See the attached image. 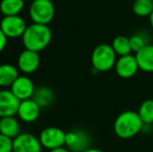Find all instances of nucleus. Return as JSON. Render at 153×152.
Wrapping results in <instances>:
<instances>
[{
    "label": "nucleus",
    "instance_id": "nucleus-2",
    "mask_svg": "<svg viewBox=\"0 0 153 152\" xmlns=\"http://www.w3.org/2000/svg\"><path fill=\"white\" fill-rule=\"evenodd\" d=\"M144 125L137 112L134 110H125L118 116L114 123L115 134L123 140H128L143 130Z\"/></svg>",
    "mask_w": 153,
    "mask_h": 152
},
{
    "label": "nucleus",
    "instance_id": "nucleus-25",
    "mask_svg": "<svg viewBox=\"0 0 153 152\" xmlns=\"http://www.w3.org/2000/svg\"><path fill=\"white\" fill-rule=\"evenodd\" d=\"M49 152H71L69 150L68 148L66 147H61V148H56V149H53V150H50Z\"/></svg>",
    "mask_w": 153,
    "mask_h": 152
},
{
    "label": "nucleus",
    "instance_id": "nucleus-7",
    "mask_svg": "<svg viewBox=\"0 0 153 152\" xmlns=\"http://www.w3.org/2000/svg\"><path fill=\"white\" fill-rule=\"evenodd\" d=\"M43 146L38 136L21 132L13 140V152H42Z\"/></svg>",
    "mask_w": 153,
    "mask_h": 152
},
{
    "label": "nucleus",
    "instance_id": "nucleus-14",
    "mask_svg": "<svg viewBox=\"0 0 153 152\" xmlns=\"http://www.w3.org/2000/svg\"><path fill=\"white\" fill-rule=\"evenodd\" d=\"M134 55L141 71L153 73V44H147Z\"/></svg>",
    "mask_w": 153,
    "mask_h": 152
},
{
    "label": "nucleus",
    "instance_id": "nucleus-1",
    "mask_svg": "<svg viewBox=\"0 0 153 152\" xmlns=\"http://www.w3.org/2000/svg\"><path fill=\"white\" fill-rule=\"evenodd\" d=\"M21 39L25 49L40 53L50 44L52 31L48 25L31 23L27 25Z\"/></svg>",
    "mask_w": 153,
    "mask_h": 152
},
{
    "label": "nucleus",
    "instance_id": "nucleus-13",
    "mask_svg": "<svg viewBox=\"0 0 153 152\" xmlns=\"http://www.w3.org/2000/svg\"><path fill=\"white\" fill-rule=\"evenodd\" d=\"M41 110L42 108H40V105L32 98H30V99L20 101L17 116L21 121L25 123H32L39 119Z\"/></svg>",
    "mask_w": 153,
    "mask_h": 152
},
{
    "label": "nucleus",
    "instance_id": "nucleus-18",
    "mask_svg": "<svg viewBox=\"0 0 153 152\" xmlns=\"http://www.w3.org/2000/svg\"><path fill=\"white\" fill-rule=\"evenodd\" d=\"M25 5L24 0H1L0 1V12L3 17L19 16Z\"/></svg>",
    "mask_w": 153,
    "mask_h": 152
},
{
    "label": "nucleus",
    "instance_id": "nucleus-16",
    "mask_svg": "<svg viewBox=\"0 0 153 152\" xmlns=\"http://www.w3.org/2000/svg\"><path fill=\"white\" fill-rule=\"evenodd\" d=\"M0 133L13 140L21 133L20 124L15 116L0 118Z\"/></svg>",
    "mask_w": 153,
    "mask_h": 152
},
{
    "label": "nucleus",
    "instance_id": "nucleus-27",
    "mask_svg": "<svg viewBox=\"0 0 153 152\" xmlns=\"http://www.w3.org/2000/svg\"><path fill=\"white\" fill-rule=\"evenodd\" d=\"M149 22H150V25H151V27H152V29H153V12L151 13V15H150L149 17Z\"/></svg>",
    "mask_w": 153,
    "mask_h": 152
},
{
    "label": "nucleus",
    "instance_id": "nucleus-10",
    "mask_svg": "<svg viewBox=\"0 0 153 152\" xmlns=\"http://www.w3.org/2000/svg\"><path fill=\"white\" fill-rule=\"evenodd\" d=\"M114 69H115L118 76L127 79L134 76L140 70V68L137 59H135V55L131 53V54L118 57Z\"/></svg>",
    "mask_w": 153,
    "mask_h": 152
},
{
    "label": "nucleus",
    "instance_id": "nucleus-15",
    "mask_svg": "<svg viewBox=\"0 0 153 152\" xmlns=\"http://www.w3.org/2000/svg\"><path fill=\"white\" fill-rule=\"evenodd\" d=\"M19 75V69L10 64L0 65V87L8 89L12 87Z\"/></svg>",
    "mask_w": 153,
    "mask_h": 152
},
{
    "label": "nucleus",
    "instance_id": "nucleus-29",
    "mask_svg": "<svg viewBox=\"0 0 153 152\" xmlns=\"http://www.w3.org/2000/svg\"><path fill=\"white\" fill-rule=\"evenodd\" d=\"M152 1H153V0H152Z\"/></svg>",
    "mask_w": 153,
    "mask_h": 152
},
{
    "label": "nucleus",
    "instance_id": "nucleus-20",
    "mask_svg": "<svg viewBox=\"0 0 153 152\" xmlns=\"http://www.w3.org/2000/svg\"><path fill=\"white\" fill-rule=\"evenodd\" d=\"M132 12L137 17H149L153 12L152 0H134L132 3Z\"/></svg>",
    "mask_w": 153,
    "mask_h": 152
},
{
    "label": "nucleus",
    "instance_id": "nucleus-28",
    "mask_svg": "<svg viewBox=\"0 0 153 152\" xmlns=\"http://www.w3.org/2000/svg\"><path fill=\"white\" fill-rule=\"evenodd\" d=\"M24 1H27V0H24Z\"/></svg>",
    "mask_w": 153,
    "mask_h": 152
},
{
    "label": "nucleus",
    "instance_id": "nucleus-26",
    "mask_svg": "<svg viewBox=\"0 0 153 152\" xmlns=\"http://www.w3.org/2000/svg\"><path fill=\"white\" fill-rule=\"evenodd\" d=\"M83 152H104V151H102V150H100V149H97V148H88L87 150H85Z\"/></svg>",
    "mask_w": 153,
    "mask_h": 152
},
{
    "label": "nucleus",
    "instance_id": "nucleus-6",
    "mask_svg": "<svg viewBox=\"0 0 153 152\" xmlns=\"http://www.w3.org/2000/svg\"><path fill=\"white\" fill-rule=\"evenodd\" d=\"M26 27V22L20 15L3 17L0 21V29L7 39L22 38Z\"/></svg>",
    "mask_w": 153,
    "mask_h": 152
},
{
    "label": "nucleus",
    "instance_id": "nucleus-11",
    "mask_svg": "<svg viewBox=\"0 0 153 152\" xmlns=\"http://www.w3.org/2000/svg\"><path fill=\"white\" fill-rule=\"evenodd\" d=\"M10 90L20 101H23L32 98L36 91V87L30 77L27 75H20L15 80Z\"/></svg>",
    "mask_w": 153,
    "mask_h": 152
},
{
    "label": "nucleus",
    "instance_id": "nucleus-24",
    "mask_svg": "<svg viewBox=\"0 0 153 152\" xmlns=\"http://www.w3.org/2000/svg\"><path fill=\"white\" fill-rule=\"evenodd\" d=\"M6 44H7V38L0 29V53L4 50V48L6 47Z\"/></svg>",
    "mask_w": 153,
    "mask_h": 152
},
{
    "label": "nucleus",
    "instance_id": "nucleus-19",
    "mask_svg": "<svg viewBox=\"0 0 153 152\" xmlns=\"http://www.w3.org/2000/svg\"><path fill=\"white\" fill-rule=\"evenodd\" d=\"M111 47L116 52L117 56H123V55H128L132 53L130 46V41L129 38L126 36H117L111 42Z\"/></svg>",
    "mask_w": 153,
    "mask_h": 152
},
{
    "label": "nucleus",
    "instance_id": "nucleus-12",
    "mask_svg": "<svg viewBox=\"0 0 153 152\" xmlns=\"http://www.w3.org/2000/svg\"><path fill=\"white\" fill-rule=\"evenodd\" d=\"M20 100L10 89L0 90V118L16 116Z\"/></svg>",
    "mask_w": 153,
    "mask_h": 152
},
{
    "label": "nucleus",
    "instance_id": "nucleus-3",
    "mask_svg": "<svg viewBox=\"0 0 153 152\" xmlns=\"http://www.w3.org/2000/svg\"><path fill=\"white\" fill-rule=\"evenodd\" d=\"M91 62L93 69L97 72H107L114 69L117 62V54L111 44L102 43L94 48Z\"/></svg>",
    "mask_w": 153,
    "mask_h": 152
},
{
    "label": "nucleus",
    "instance_id": "nucleus-23",
    "mask_svg": "<svg viewBox=\"0 0 153 152\" xmlns=\"http://www.w3.org/2000/svg\"><path fill=\"white\" fill-rule=\"evenodd\" d=\"M0 152H13V139L0 133Z\"/></svg>",
    "mask_w": 153,
    "mask_h": 152
},
{
    "label": "nucleus",
    "instance_id": "nucleus-21",
    "mask_svg": "<svg viewBox=\"0 0 153 152\" xmlns=\"http://www.w3.org/2000/svg\"><path fill=\"white\" fill-rule=\"evenodd\" d=\"M137 114L145 125L153 124V99H147L142 102Z\"/></svg>",
    "mask_w": 153,
    "mask_h": 152
},
{
    "label": "nucleus",
    "instance_id": "nucleus-4",
    "mask_svg": "<svg viewBox=\"0 0 153 152\" xmlns=\"http://www.w3.org/2000/svg\"><path fill=\"white\" fill-rule=\"evenodd\" d=\"M28 14L32 23L49 25L55 15L54 4L51 0H32Z\"/></svg>",
    "mask_w": 153,
    "mask_h": 152
},
{
    "label": "nucleus",
    "instance_id": "nucleus-22",
    "mask_svg": "<svg viewBox=\"0 0 153 152\" xmlns=\"http://www.w3.org/2000/svg\"><path fill=\"white\" fill-rule=\"evenodd\" d=\"M129 41H130L131 50L134 53H137V51H140L143 47H145L148 44L146 38L140 33H135V35L129 37Z\"/></svg>",
    "mask_w": 153,
    "mask_h": 152
},
{
    "label": "nucleus",
    "instance_id": "nucleus-8",
    "mask_svg": "<svg viewBox=\"0 0 153 152\" xmlns=\"http://www.w3.org/2000/svg\"><path fill=\"white\" fill-rule=\"evenodd\" d=\"M89 134L83 130H72L66 132V141L65 147L68 148L71 152H83L90 148Z\"/></svg>",
    "mask_w": 153,
    "mask_h": 152
},
{
    "label": "nucleus",
    "instance_id": "nucleus-17",
    "mask_svg": "<svg viewBox=\"0 0 153 152\" xmlns=\"http://www.w3.org/2000/svg\"><path fill=\"white\" fill-rule=\"evenodd\" d=\"M32 99L40 105L41 108H45L50 106L54 102L55 95L50 87L42 85V87H36Z\"/></svg>",
    "mask_w": 153,
    "mask_h": 152
},
{
    "label": "nucleus",
    "instance_id": "nucleus-9",
    "mask_svg": "<svg viewBox=\"0 0 153 152\" xmlns=\"http://www.w3.org/2000/svg\"><path fill=\"white\" fill-rule=\"evenodd\" d=\"M41 63L40 54L36 51L24 49L17 59V68L25 75L32 74L39 69Z\"/></svg>",
    "mask_w": 153,
    "mask_h": 152
},
{
    "label": "nucleus",
    "instance_id": "nucleus-5",
    "mask_svg": "<svg viewBox=\"0 0 153 152\" xmlns=\"http://www.w3.org/2000/svg\"><path fill=\"white\" fill-rule=\"evenodd\" d=\"M39 140H40L43 148H46L50 151L53 149L65 147L66 132L59 127L49 126L41 131Z\"/></svg>",
    "mask_w": 153,
    "mask_h": 152
}]
</instances>
